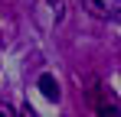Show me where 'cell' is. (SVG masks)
Segmentation results:
<instances>
[{
	"mask_svg": "<svg viewBox=\"0 0 121 117\" xmlns=\"http://www.w3.org/2000/svg\"><path fill=\"white\" fill-rule=\"evenodd\" d=\"M92 104H95L98 117H121L118 98H115V91H108V88H98V91H92Z\"/></svg>",
	"mask_w": 121,
	"mask_h": 117,
	"instance_id": "cell-1",
	"label": "cell"
},
{
	"mask_svg": "<svg viewBox=\"0 0 121 117\" xmlns=\"http://www.w3.org/2000/svg\"><path fill=\"white\" fill-rule=\"evenodd\" d=\"M36 85H39V91L49 98V101H59V81H56L52 75H39V81H36Z\"/></svg>",
	"mask_w": 121,
	"mask_h": 117,
	"instance_id": "cell-2",
	"label": "cell"
},
{
	"mask_svg": "<svg viewBox=\"0 0 121 117\" xmlns=\"http://www.w3.org/2000/svg\"><path fill=\"white\" fill-rule=\"evenodd\" d=\"M0 117H17V114H13V107H10V104H0Z\"/></svg>",
	"mask_w": 121,
	"mask_h": 117,
	"instance_id": "cell-3",
	"label": "cell"
},
{
	"mask_svg": "<svg viewBox=\"0 0 121 117\" xmlns=\"http://www.w3.org/2000/svg\"><path fill=\"white\" fill-rule=\"evenodd\" d=\"M88 3H92V13H98V16H101V13H105V7H101L98 0H88Z\"/></svg>",
	"mask_w": 121,
	"mask_h": 117,
	"instance_id": "cell-4",
	"label": "cell"
}]
</instances>
